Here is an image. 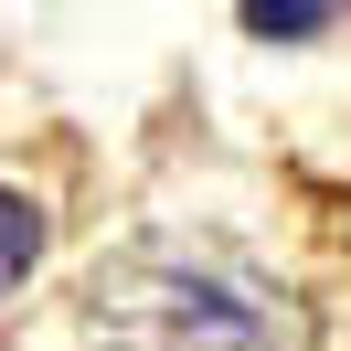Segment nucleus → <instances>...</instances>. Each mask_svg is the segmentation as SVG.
<instances>
[{"label":"nucleus","instance_id":"obj_1","mask_svg":"<svg viewBox=\"0 0 351 351\" xmlns=\"http://www.w3.org/2000/svg\"><path fill=\"white\" fill-rule=\"evenodd\" d=\"M75 341L86 351H319V330H308V298L256 245L160 223L86 277Z\"/></svg>","mask_w":351,"mask_h":351},{"label":"nucleus","instance_id":"obj_2","mask_svg":"<svg viewBox=\"0 0 351 351\" xmlns=\"http://www.w3.org/2000/svg\"><path fill=\"white\" fill-rule=\"evenodd\" d=\"M234 22L256 32V43H319V32L341 22V0H234Z\"/></svg>","mask_w":351,"mask_h":351},{"label":"nucleus","instance_id":"obj_3","mask_svg":"<svg viewBox=\"0 0 351 351\" xmlns=\"http://www.w3.org/2000/svg\"><path fill=\"white\" fill-rule=\"evenodd\" d=\"M43 266V202H22V192H0V298Z\"/></svg>","mask_w":351,"mask_h":351}]
</instances>
